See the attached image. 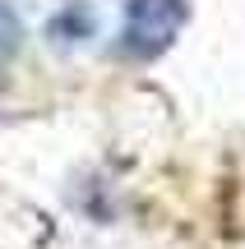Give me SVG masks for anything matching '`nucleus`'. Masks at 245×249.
Listing matches in <instances>:
<instances>
[{
  "label": "nucleus",
  "mask_w": 245,
  "mask_h": 249,
  "mask_svg": "<svg viewBox=\"0 0 245 249\" xmlns=\"http://www.w3.org/2000/svg\"><path fill=\"white\" fill-rule=\"evenodd\" d=\"M185 23V0H125V28H120V51L125 55H162L176 42Z\"/></svg>",
  "instance_id": "nucleus-1"
},
{
  "label": "nucleus",
  "mask_w": 245,
  "mask_h": 249,
  "mask_svg": "<svg viewBox=\"0 0 245 249\" xmlns=\"http://www.w3.org/2000/svg\"><path fill=\"white\" fill-rule=\"evenodd\" d=\"M19 37H23V28H19V18H14V9L0 0V65L14 55V46H19Z\"/></svg>",
  "instance_id": "nucleus-2"
}]
</instances>
